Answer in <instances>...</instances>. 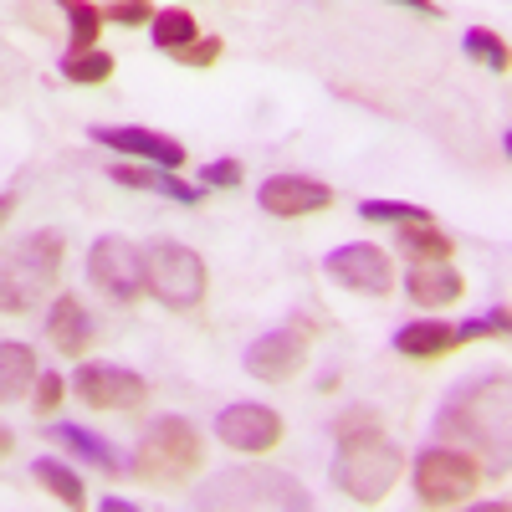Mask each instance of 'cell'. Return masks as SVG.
<instances>
[{
	"label": "cell",
	"instance_id": "1",
	"mask_svg": "<svg viewBox=\"0 0 512 512\" xmlns=\"http://www.w3.org/2000/svg\"><path fill=\"white\" fill-rule=\"evenodd\" d=\"M436 431L461 446V451H477L492 477L507 472V431H512V384L507 374H487L477 384H461V390L446 400Z\"/></svg>",
	"mask_w": 512,
	"mask_h": 512
},
{
	"label": "cell",
	"instance_id": "2",
	"mask_svg": "<svg viewBox=\"0 0 512 512\" xmlns=\"http://www.w3.org/2000/svg\"><path fill=\"white\" fill-rule=\"evenodd\" d=\"M200 461H205V441L195 425L185 415H159L139 436L134 456H128V472L139 482H154V487H175V482H190L200 472Z\"/></svg>",
	"mask_w": 512,
	"mask_h": 512
},
{
	"label": "cell",
	"instance_id": "3",
	"mask_svg": "<svg viewBox=\"0 0 512 512\" xmlns=\"http://www.w3.org/2000/svg\"><path fill=\"white\" fill-rule=\"evenodd\" d=\"M62 272V236L31 231L0 256V313H31Z\"/></svg>",
	"mask_w": 512,
	"mask_h": 512
},
{
	"label": "cell",
	"instance_id": "4",
	"mask_svg": "<svg viewBox=\"0 0 512 512\" xmlns=\"http://www.w3.org/2000/svg\"><path fill=\"white\" fill-rule=\"evenodd\" d=\"M200 507H267V512H308L313 492H303V482L272 472V466H231V472H216L200 497Z\"/></svg>",
	"mask_w": 512,
	"mask_h": 512
},
{
	"label": "cell",
	"instance_id": "5",
	"mask_svg": "<svg viewBox=\"0 0 512 512\" xmlns=\"http://www.w3.org/2000/svg\"><path fill=\"white\" fill-rule=\"evenodd\" d=\"M405 477V451L395 441L374 436H354L338 441V461H333V482L338 492H349L354 502H379L395 482Z\"/></svg>",
	"mask_w": 512,
	"mask_h": 512
},
{
	"label": "cell",
	"instance_id": "6",
	"mask_svg": "<svg viewBox=\"0 0 512 512\" xmlns=\"http://www.w3.org/2000/svg\"><path fill=\"white\" fill-rule=\"evenodd\" d=\"M205 287H210V272H205L195 246L169 241V236H159V241L144 246V292L159 297L164 308L190 313L200 297H205Z\"/></svg>",
	"mask_w": 512,
	"mask_h": 512
},
{
	"label": "cell",
	"instance_id": "7",
	"mask_svg": "<svg viewBox=\"0 0 512 512\" xmlns=\"http://www.w3.org/2000/svg\"><path fill=\"white\" fill-rule=\"evenodd\" d=\"M482 487V461L461 446H431L415 456V492L425 507H456Z\"/></svg>",
	"mask_w": 512,
	"mask_h": 512
},
{
	"label": "cell",
	"instance_id": "8",
	"mask_svg": "<svg viewBox=\"0 0 512 512\" xmlns=\"http://www.w3.org/2000/svg\"><path fill=\"white\" fill-rule=\"evenodd\" d=\"M88 282L108 303H139L144 297V251L128 236H98L88 251Z\"/></svg>",
	"mask_w": 512,
	"mask_h": 512
},
{
	"label": "cell",
	"instance_id": "9",
	"mask_svg": "<svg viewBox=\"0 0 512 512\" xmlns=\"http://www.w3.org/2000/svg\"><path fill=\"white\" fill-rule=\"evenodd\" d=\"M308 344H313V318H287L282 328L262 333L256 344L246 349V374L262 379V384H287L308 359Z\"/></svg>",
	"mask_w": 512,
	"mask_h": 512
},
{
	"label": "cell",
	"instance_id": "10",
	"mask_svg": "<svg viewBox=\"0 0 512 512\" xmlns=\"http://www.w3.org/2000/svg\"><path fill=\"white\" fill-rule=\"evenodd\" d=\"M72 390L88 410H108V415H123V410H144L149 400V384L134 374V369H118L108 359H93L72 374Z\"/></svg>",
	"mask_w": 512,
	"mask_h": 512
},
{
	"label": "cell",
	"instance_id": "11",
	"mask_svg": "<svg viewBox=\"0 0 512 512\" xmlns=\"http://www.w3.org/2000/svg\"><path fill=\"white\" fill-rule=\"evenodd\" d=\"M323 272H328L338 287L359 292V297H384V292H395V267H390V256H384L374 241H349V246L328 251Z\"/></svg>",
	"mask_w": 512,
	"mask_h": 512
},
{
	"label": "cell",
	"instance_id": "12",
	"mask_svg": "<svg viewBox=\"0 0 512 512\" xmlns=\"http://www.w3.org/2000/svg\"><path fill=\"white\" fill-rule=\"evenodd\" d=\"M216 436L231 446V451H246V456H262L282 441V415L272 405H226L216 415Z\"/></svg>",
	"mask_w": 512,
	"mask_h": 512
},
{
	"label": "cell",
	"instance_id": "13",
	"mask_svg": "<svg viewBox=\"0 0 512 512\" xmlns=\"http://www.w3.org/2000/svg\"><path fill=\"white\" fill-rule=\"evenodd\" d=\"M256 205L267 216H282V221H297V216H313V210H328L333 205V190L323 180H308V175H272L256 190Z\"/></svg>",
	"mask_w": 512,
	"mask_h": 512
},
{
	"label": "cell",
	"instance_id": "14",
	"mask_svg": "<svg viewBox=\"0 0 512 512\" xmlns=\"http://www.w3.org/2000/svg\"><path fill=\"white\" fill-rule=\"evenodd\" d=\"M93 144L118 149V154H139V159H149L159 169H180L185 164V144L169 139V134H154V128H113V123H103V128H93Z\"/></svg>",
	"mask_w": 512,
	"mask_h": 512
},
{
	"label": "cell",
	"instance_id": "15",
	"mask_svg": "<svg viewBox=\"0 0 512 512\" xmlns=\"http://www.w3.org/2000/svg\"><path fill=\"white\" fill-rule=\"evenodd\" d=\"M47 338H52V349L67 354V359H82L93 344V318L88 308L77 303V297H57L52 313H47Z\"/></svg>",
	"mask_w": 512,
	"mask_h": 512
},
{
	"label": "cell",
	"instance_id": "16",
	"mask_svg": "<svg viewBox=\"0 0 512 512\" xmlns=\"http://www.w3.org/2000/svg\"><path fill=\"white\" fill-rule=\"evenodd\" d=\"M461 272L451 267V262H425V267H410V277H405V292H410V303H420V308H446V303H456L461 297Z\"/></svg>",
	"mask_w": 512,
	"mask_h": 512
},
{
	"label": "cell",
	"instance_id": "17",
	"mask_svg": "<svg viewBox=\"0 0 512 512\" xmlns=\"http://www.w3.org/2000/svg\"><path fill=\"white\" fill-rule=\"evenodd\" d=\"M456 344H461L456 328L441 318H420V323L395 328V354H405V359H446Z\"/></svg>",
	"mask_w": 512,
	"mask_h": 512
},
{
	"label": "cell",
	"instance_id": "18",
	"mask_svg": "<svg viewBox=\"0 0 512 512\" xmlns=\"http://www.w3.org/2000/svg\"><path fill=\"white\" fill-rule=\"evenodd\" d=\"M47 441L67 446L72 456H82L88 466H98L103 477H118V472H123V456H118V446H113V441H103L98 431H82V425H47Z\"/></svg>",
	"mask_w": 512,
	"mask_h": 512
},
{
	"label": "cell",
	"instance_id": "19",
	"mask_svg": "<svg viewBox=\"0 0 512 512\" xmlns=\"http://www.w3.org/2000/svg\"><path fill=\"white\" fill-rule=\"evenodd\" d=\"M400 251L410 256L415 267H425V262H451L456 241H451L446 231H436L431 221H405V226H400Z\"/></svg>",
	"mask_w": 512,
	"mask_h": 512
},
{
	"label": "cell",
	"instance_id": "20",
	"mask_svg": "<svg viewBox=\"0 0 512 512\" xmlns=\"http://www.w3.org/2000/svg\"><path fill=\"white\" fill-rule=\"evenodd\" d=\"M36 384V354L26 344H0V405L21 400Z\"/></svg>",
	"mask_w": 512,
	"mask_h": 512
},
{
	"label": "cell",
	"instance_id": "21",
	"mask_svg": "<svg viewBox=\"0 0 512 512\" xmlns=\"http://www.w3.org/2000/svg\"><path fill=\"white\" fill-rule=\"evenodd\" d=\"M31 477L47 487L62 507H82L88 502V487H82V477L72 472V466H62V461H52V456H41V461H31Z\"/></svg>",
	"mask_w": 512,
	"mask_h": 512
},
{
	"label": "cell",
	"instance_id": "22",
	"mask_svg": "<svg viewBox=\"0 0 512 512\" xmlns=\"http://www.w3.org/2000/svg\"><path fill=\"white\" fill-rule=\"evenodd\" d=\"M149 26H154V47L159 52H180V47H190V41L200 36V26H195L190 11H159Z\"/></svg>",
	"mask_w": 512,
	"mask_h": 512
},
{
	"label": "cell",
	"instance_id": "23",
	"mask_svg": "<svg viewBox=\"0 0 512 512\" xmlns=\"http://www.w3.org/2000/svg\"><path fill=\"white\" fill-rule=\"evenodd\" d=\"M62 77L67 82H82V88H98V82H108L113 77V57L108 52H67L62 57Z\"/></svg>",
	"mask_w": 512,
	"mask_h": 512
},
{
	"label": "cell",
	"instance_id": "24",
	"mask_svg": "<svg viewBox=\"0 0 512 512\" xmlns=\"http://www.w3.org/2000/svg\"><path fill=\"white\" fill-rule=\"evenodd\" d=\"M57 6L67 11V26H72V52H93V47H98L103 16L88 6V0H57Z\"/></svg>",
	"mask_w": 512,
	"mask_h": 512
},
{
	"label": "cell",
	"instance_id": "25",
	"mask_svg": "<svg viewBox=\"0 0 512 512\" xmlns=\"http://www.w3.org/2000/svg\"><path fill=\"white\" fill-rule=\"evenodd\" d=\"M461 47H466V57H477L482 67H492V72H507V41L497 36V31H487V26H472L461 36Z\"/></svg>",
	"mask_w": 512,
	"mask_h": 512
},
{
	"label": "cell",
	"instance_id": "26",
	"mask_svg": "<svg viewBox=\"0 0 512 512\" xmlns=\"http://www.w3.org/2000/svg\"><path fill=\"white\" fill-rule=\"evenodd\" d=\"M359 216L364 221H395V226H405V221H431V210L410 205V200H364Z\"/></svg>",
	"mask_w": 512,
	"mask_h": 512
},
{
	"label": "cell",
	"instance_id": "27",
	"mask_svg": "<svg viewBox=\"0 0 512 512\" xmlns=\"http://www.w3.org/2000/svg\"><path fill=\"white\" fill-rule=\"evenodd\" d=\"M374 431H379V415H374V410H364V405H354L349 415H338V420H333V436H338V441L374 436Z\"/></svg>",
	"mask_w": 512,
	"mask_h": 512
},
{
	"label": "cell",
	"instance_id": "28",
	"mask_svg": "<svg viewBox=\"0 0 512 512\" xmlns=\"http://www.w3.org/2000/svg\"><path fill=\"white\" fill-rule=\"evenodd\" d=\"M236 185H241V164L236 159L200 164V190H236Z\"/></svg>",
	"mask_w": 512,
	"mask_h": 512
},
{
	"label": "cell",
	"instance_id": "29",
	"mask_svg": "<svg viewBox=\"0 0 512 512\" xmlns=\"http://www.w3.org/2000/svg\"><path fill=\"white\" fill-rule=\"evenodd\" d=\"M502 338L507 333V308H492V313H482V318H472V323H461L456 328V338H461V344H466V338Z\"/></svg>",
	"mask_w": 512,
	"mask_h": 512
},
{
	"label": "cell",
	"instance_id": "30",
	"mask_svg": "<svg viewBox=\"0 0 512 512\" xmlns=\"http://www.w3.org/2000/svg\"><path fill=\"white\" fill-rule=\"evenodd\" d=\"M108 21H118V26H149L154 6H149V0H118V6H108Z\"/></svg>",
	"mask_w": 512,
	"mask_h": 512
},
{
	"label": "cell",
	"instance_id": "31",
	"mask_svg": "<svg viewBox=\"0 0 512 512\" xmlns=\"http://www.w3.org/2000/svg\"><path fill=\"white\" fill-rule=\"evenodd\" d=\"M175 57H180L185 67H210V62H216V57H221V36H205V41L195 36V41H190V47H180Z\"/></svg>",
	"mask_w": 512,
	"mask_h": 512
},
{
	"label": "cell",
	"instance_id": "32",
	"mask_svg": "<svg viewBox=\"0 0 512 512\" xmlns=\"http://www.w3.org/2000/svg\"><path fill=\"white\" fill-rule=\"evenodd\" d=\"M154 190H159V195H169L175 205H195V200H200V190H195V185L175 180V169H159V175H154Z\"/></svg>",
	"mask_w": 512,
	"mask_h": 512
},
{
	"label": "cell",
	"instance_id": "33",
	"mask_svg": "<svg viewBox=\"0 0 512 512\" xmlns=\"http://www.w3.org/2000/svg\"><path fill=\"white\" fill-rule=\"evenodd\" d=\"M31 400H36V410H41V415L57 410V405H62V379H57V374H41V379L31 384Z\"/></svg>",
	"mask_w": 512,
	"mask_h": 512
},
{
	"label": "cell",
	"instance_id": "34",
	"mask_svg": "<svg viewBox=\"0 0 512 512\" xmlns=\"http://www.w3.org/2000/svg\"><path fill=\"white\" fill-rule=\"evenodd\" d=\"M108 175L128 190H154V169H139V164H108Z\"/></svg>",
	"mask_w": 512,
	"mask_h": 512
},
{
	"label": "cell",
	"instance_id": "35",
	"mask_svg": "<svg viewBox=\"0 0 512 512\" xmlns=\"http://www.w3.org/2000/svg\"><path fill=\"white\" fill-rule=\"evenodd\" d=\"M395 6H410V11H420V16H441L436 0H395Z\"/></svg>",
	"mask_w": 512,
	"mask_h": 512
},
{
	"label": "cell",
	"instance_id": "36",
	"mask_svg": "<svg viewBox=\"0 0 512 512\" xmlns=\"http://www.w3.org/2000/svg\"><path fill=\"white\" fill-rule=\"evenodd\" d=\"M139 502H128V497H103V512H134Z\"/></svg>",
	"mask_w": 512,
	"mask_h": 512
},
{
	"label": "cell",
	"instance_id": "37",
	"mask_svg": "<svg viewBox=\"0 0 512 512\" xmlns=\"http://www.w3.org/2000/svg\"><path fill=\"white\" fill-rule=\"evenodd\" d=\"M11 210H16V195L6 190V195H0V226H6V221H11Z\"/></svg>",
	"mask_w": 512,
	"mask_h": 512
},
{
	"label": "cell",
	"instance_id": "38",
	"mask_svg": "<svg viewBox=\"0 0 512 512\" xmlns=\"http://www.w3.org/2000/svg\"><path fill=\"white\" fill-rule=\"evenodd\" d=\"M11 446H16V436L6 431V425H0V456H11Z\"/></svg>",
	"mask_w": 512,
	"mask_h": 512
}]
</instances>
